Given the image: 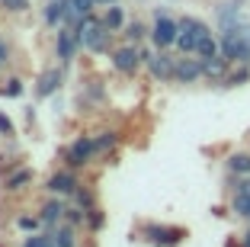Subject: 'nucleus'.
I'll return each mask as SVG.
<instances>
[{"instance_id": "f3484780", "label": "nucleus", "mask_w": 250, "mask_h": 247, "mask_svg": "<svg viewBox=\"0 0 250 247\" xmlns=\"http://www.w3.org/2000/svg\"><path fill=\"white\" fill-rule=\"evenodd\" d=\"M244 84H250V65H231V71L225 74V80H221V87H244Z\"/></svg>"}, {"instance_id": "72a5a7b5", "label": "nucleus", "mask_w": 250, "mask_h": 247, "mask_svg": "<svg viewBox=\"0 0 250 247\" xmlns=\"http://www.w3.org/2000/svg\"><path fill=\"white\" fill-rule=\"evenodd\" d=\"M112 3H119V0H96V7H112Z\"/></svg>"}, {"instance_id": "20e7f679", "label": "nucleus", "mask_w": 250, "mask_h": 247, "mask_svg": "<svg viewBox=\"0 0 250 247\" xmlns=\"http://www.w3.org/2000/svg\"><path fill=\"white\" fill-rule=\"evenodd\" d=\"M141 65H145V58H141V48L132 42H125L122 48H112V67H116L119 74H138Z\"/></svg>"}, {"instance_id": "f704fd0d", "label": "nucleus", "mask_w": 250, "mask_h": 247, "mask_svg": "<svg viewBox=\"0 0 250 247\" xmlns=\"http://www.w3.org/2000/svg\"><path fill=\"white\" fill-rule=\"evenodd\" d=\"M241 247H250V228H247V234H244V241H241Z\"/></svg>"}, {"instance_id": "f257e3e1", "label": "nucleus", "mask_w": 250, "mask_h": 247, "mask_svg": "<svg viewBox=\"0 0 250 247\" xmlns=\"http://www.w3.org/2000/svg\"><path fill=\"white\" fill-rule=\"evenodd\" d=\"M74 29H77V39H81V48L96 51V55H106L112 48V29L103 22V16L87 13Z\"/></svg>"}, {"instance_id": "4468645a", "label": "nucleus", "mask_w": 250, "mask_h": 247, "mask_svg": "<svg viewBox=\"0 0 250 247\" xmlns=\"http://www.w3.org/2000/svg\"><path fill=\"white\" fill-rule=\"evenodd\" d=\"M67 13H71V0H48V7H45V22H48V26H64Z\"/></svg>"}, {"instance_id": "f8f14e48", "label": "nucleus", "mask_w": 250, "mask_h": 247, "mask_svg": "<svg viewBox=\"0 0 250 247\" xmlns=\"http://www.w3.org/2000/svg\"><path fill=\"white\" fill-rule=\"evenodd\" d=\"M231 65H234V61H228L225 55H215V58H202V77L212 80V84H221V80H225V74L231 71Z\"/></svg>"}, {"instance_id": "b1692460", "label": "nucleus", "mask_w": 250, "mask_h": 247, "mask_svg": "<svg viewBox=\"0 0 250 247\" xmlns=\"http://www.w3.org/2000/svg\"><path fill=\"white\" fill-rule=\"evenodd\" d=\"M74 202L81 205V209H93V205H96V193L90 186H77V189H74Z\"/></svg>"}, {"instance_id": "c85d7f7f", "label": "nucleus", "mask_w": 250, "mask_h": 247, "mask_svg": "<svg viewBox=\"0 0 250 247\" xmlns=\"http://www.w3.org/2000/svg\"><path fill=\"white\" fill-rule=\"evenodd\" d=\"M64 222H71V225H87V209H81V205H77V209H67V215H64Z\"/></svg>"}, {"instance_id": "4be33fe9", "label": "nucleus", "mask_w": 250, "mask_h": 247, "mask_svg": "<svg viewBox=\"0 0 250 247\" xmlns=\"http://www.w3.org/2000/svg\"><path fill=\"white\" fill-rule=\"evenodd\" d=\"M145 36H151V32H147V26H145L141 20H132V22H125V39H128L132 45L145 42Z\"/></svg>"}, {"instance_id": "dca6fc26", "label": "nucleus", "mask_w": 250, "mask_h": 247, "mask_svg": "<svg viewBox=\"0 0 250 247\" xmlns=\"http://www.w3.org/2000/svg\"><path fill=\"white\" fill-rule=\"evenodd\" d=\"M52 238H55V247H77V225L61 222V225L52 228Z\"/></svg>"}, {"instance_id": "f03ea898", "label": "nucleus", "mask_w": 250, "mask_h": 247, "mask_svg": "<svg viewBox=\"0 0 250 247\" xmlns=\"http://www.w3.org/2000/svg\"><path fill=\"white\" fill-rule=\"evenodd\" d=\"M212 36V29H208L202 20H196V16H183L180 20V36H177V48L183 51V55H196V45L199 39Z\"/></svg>"}, {"instance_id": "ddd939ff", "label": "nucleus", "mask_w": 250, "mask_h": 247, "mask_svg": "<svg viewBox=\"0 0 250 247\" xmlns=\"http://www.w3.org/2000/svg\"><path fill=\"white\" fill-rule=\"evenodd\" d=\"M32 186V170L29 167H13L7 174V180H3V189L7 193H22V189Z\"/></svg>"}, {"instance_id": "0eeeda50", "label": "nucleus", "mask_w": 250, "mask_h": 247, "mask_svg": "<svg viewBox=\"0 0 250 247\" xmlns=\"http://www.w3.org/2000/svg\"><path fill=\"white\" fill-rule=\"evenodd\" d=\"M147 71H151V77H154V80L170 84V80H173V71H177V58H173L167 48H157L154 55L147 58Z\"/></svg>"}, {"instance_id": "2eb2a0df", "label": "nucleus", "mask_w": 250, "mask_h": 247, "mask_svg": "<svg viewBox=\"0 0 250 247\" xmlns=\"http://www.w3.org/2000/svg\"><path fill=\"white\" fill-rule=\"evenodd\" d=\"M58 87H61V71H58V67H48V71L39 74V84H36L39 96H52Z\"/></svg>"}, {"instance_id": "aec40b11", "label": "nucleus", "mask_w": 250, "mask_h": 247, "mask_svg": "<svg viewBox=\"0 0 250 247\" xmlns=\"http://www.w3.org/2000/svg\"><path fill=\"white\" fill-rule=\"evenodd\" d=\"M103 22L109 26L112 32L125 29V13H122V7H119V3H112V7H106V13H103Z\"/></svg>"}, {"instance_id": "2f4dec72", "label": "nucleus", "mask_w": 250, "mask_h": 247, "mask_svg": "<svg viewBox=\"0 0 250 247\" xmlns=\"http://www.w3.org/2000/svg\"><path fill=\"white\" fill-rule=\"evenodd\" d=\"M0 135H3V138H13V135H16V129H13V119H10L7 112H0Z\"/></svg>"}, {"instance_id": "393cba45", "label": "nucleus", "mask_w": 250, "mask_h": 247, "mask_svg": "<svg viewBox=\"0 0 250 247\" xmlns=\"http://www.w3.org/2000/svg\"><path fill=\"white\" fill-rule=\"evenodd\" d=\"M231 209H234V215H241V218L250 222V196L247 193H234V196H231Z\"/></svg>"}, {"instance_id": "39448f33", "label": "nucleus", "mask_w": 250, "mask_h": 247, "mask_svg": "<svg viewBox=\"0 0 250 247\" xmlns=\"http://www.w3.org/2000/svg\"><path fill=\"white\" fill-rule=\"evenodd\" d=\"M177 36H180V20H170L167 13H157L154 26H151V42H154V48L177 45Z\"/></svg>"}, {"instance_id": "bb28decb", "label": "nucleus", "mask_w": 250, "mask_h": 247, "mask_svg": "<svg viewBox=\"0 0 250 247\" xmlns=\"http://www.w3.org/2000/svg\"><path fill=\"white\" fill-rule=\"evenodd\" d=\"M22 247H55V238H52V231L48 234H29V238L22 241Z\"/></svg>"}, {"instance_id": "a211bd4d", "label": "nucleus", "mask_w": 250, "mask_h": 247, "mask_svg": "<svg viewBox=\"0 0 250 247\" xmlns=\"http://www.w3.org/2000/svg\"><path fill=\"white\" fill-rule=\"evenodd\" d=\"M228 174H237V177H250V151H234L228 160Z\"/></svg>"}, {"instance_id": "473e14b6", "label": "nucleus", "mask_w": 250, "mask_h": 247, "mask_svg": "<svg viewBox=\"0 0 250 247\" xmlns=\"http://www.w3.org/2000/svg\"><path fill=\"white\" fill-rule=\"evenodd\" d=\"M7 61H10V48L0 42V65H7Z\"/></svg>"}, {"instance_id": "7c9ffc66", "label": "nucleus", "mask_w": 250, "mask_h": 247, "mask_svg": "<svg viewBox=\"0 0 250 247\" xmlns=\"http://www.w3.org/2000/svg\"><path fill=\"white\" fill-rule=\"evenodd\" d=\"M16 225H20L22 231H36V228L42 225V218H39V215H20V218H16Z\"/></svg>"}, {"instance_id": "5701e85b", "label": "nucleus", "mask_w": 250, "mask_h": 247, "mask_svg": "<svg viewBox=\"0 0 250 247\" xmlns=\"http://www.w3.org/2000/svg\"><path fill=\"white\" fill-rule=\"evenodd\" d=\"M116 141H119V135L116 132H100L93 138V145H96V154H106V151H112L116 148Z\"/></svg>"}, {"instance_id": "9d476101", "label": "nucleus", "mask_w": 250, "mask_h": 247, "mask_svg": "<svg viewBox=\"0 0 250 247\" xmlns=\"http://www.w3.org/2000/svg\"><path fill=\"white\" fill-rule=\"evenodd\" d=\"M202 77V58H177V71H173V84H199Z\"/></svg>"}, {"instance_id": "423d86ee", "label": "nucleus", "mask_w": 250, "mask_h": 247, "mask_svg": "<svg viewBox=\"0 0 250 247\" xmlns=\"http://www.w3.org/2000/svg\"><path fill=\"white\" fill-rule=\"evenodd\" d=\"M96 154V145H93V135H81V138H74L71 148L64 151V160H67V167L74 170H81L90 164V157Z\"/></svg>"}, {"instance_id": "7ed1b4c3", "label": "nucleus", "mask_w": 250, "mask_h": 247, "mask_svg": "<svg viewBox=\"0 0 250 247\" xmlns=\"http://www.w3.org/2000/svg\"><path fill=\"white\" fill-rule=\"evenodd\" d=\"M141 238L147 244L154 247H180L186 238V228H177V225H154V222H147L141 225Z\"/></svg>"}, {"instance_id": "6e6552de", "label": "nucleus", "mask_w": 250, "mask_h": 247, "mask_svg": "<svg viewBox=\"0 0 250 247\" xmlns=\"http://www.w3.org/2000/svg\"><path fill=\"white\" fill-rule=\"evenodd\" d=\"M81 186V180H77V174H74V167L67 170H55L48 180H45V189L52 193V196H74V189Z\"/></svg>"}, {"instance_id": "9b49d317", "label": "nucleus", "mask_w": 250, "mask_h": 247, "mask_svg": "<svg viewBox=\"0 0 250 247\" xmlns=\"http://www.w3.org/2000/svg\"><path fill=\"white\" fill-rule=\"evenodd\" d=\"M64 215H67V205H64V196H55V199H48V202L42 205V212H39V218H42V225L52 231L55 225H61L64 222Z\"/></svg>"}, {"instance_id": "1a4fd4ad", "label": "nucleus", "mask_w": 250, "mask_h": 247, "mask_svg": "<svg viewBox=\"0 0 250 247\" xmlns=\"http://www.w3.org/2000/svg\"><path fill=\"white\" fill-rule=\"evenodd\" d=\"M55 51H58V58L64 61V65H71V61L77 58V51H81V39H77V29H74V26H61V29H58Z\"/></svg>"}, {"instance_id": "412c9836", "label": "nucleus", "mask_w": 250, "mask_h": 247, "mask_svg": "<svg viewBox=\"0 0 250 247\" xmlns=\"http://www.w3.org/2000/svg\"><path fill=\"white\" fill-rule=\"evenodd\" d=\"M196 55H199V58H215V55H221V42H218L215 36L199 39V45H196Z\"/></svg>"}, {"instance_id": "6ab92c4d", "label": "nucleus", "mask_w": 250, "mask_h": 247, "mask_svg": "<svg viewBox=\"0 0 250 247\" xmlns=\"http://www.w3.org/2000/svg\"><path fill=\"white\" fill-rule=\"evenodd\" d=\"M96 0H71V13H67V22L64 26H77L87 13H93Z\"/></svg>"}, {"instance_id": "a878e982", "label": "nucleus", "mask_w": 250, "mask_h": 247, "mask_svg": "<svg viewBox=\"0 0 250 247\" xmlns=\"http://www.w3.org/2000/svg\"><path fill=\"white\" fill-rule=\"evenodd\" d=\"M103 225H106V212L100 209V205L87 209V228L90 231H103Z\"/></svg>"}, {"instance_id": "c756f323", "label": "nucleus", "mask_w": 250, "mask_h": 247, "mask_svg": "<svg viewBox=\"0 0 250 247\" xmlns=\"http://www.w3.org/2000/svg\"><path fill=\"white\" fill-rule=\"evenodd\" d=\"M0 93H3V96H20V93H22V80H20V77H10L7 84L0 87Z\"/></svg>"}, {"instance_id": "cd10ccee", "label": "nucleus", "mask_w": 250, "mask_h": 247, "mask_svg": "<svg viewBox=\"0 0 250 247\" xmlns=\"http://www.w3.org/2000/svg\"><path fill=\"white\" fill-rule=\"evenodd\" d=\"M7 13H29V0H0Z\"/></svg>"}]
</instances>
